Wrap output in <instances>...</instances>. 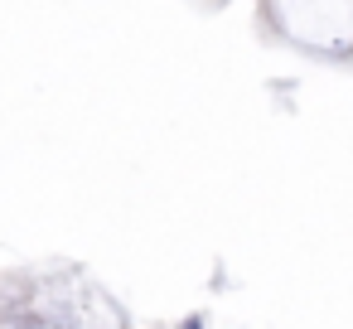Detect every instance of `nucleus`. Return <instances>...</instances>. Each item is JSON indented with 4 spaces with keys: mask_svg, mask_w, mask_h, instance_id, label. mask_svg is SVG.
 <instances>
[]
</instances>
